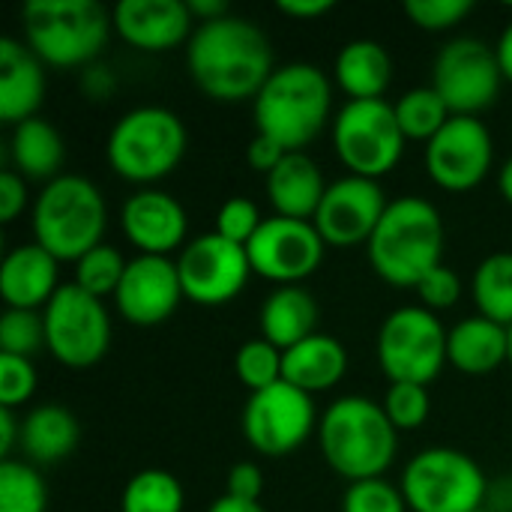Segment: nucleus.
Here are the masks:
<instances>
[{
  "label": "nucleus",
  "instance_id": "obj_1",
  "mask_svg": "<svg viewBox=\"0 0 512 512\" xmlns=\"http://www.w3.org/2000/svg\"><path fill=\"white\" fill-rule=\"evenodd\" d=\"M186 69L195 87L216 102H255L276 66L267 33L252 18L228 12L195 24L186 42Z\"/></svg>",
  "mask_w": 512,
  "mask_h": 512
},
{
  "label": "nucleus",
  "instance_id": "obj_2",
  "mask_svg": "<svg viewBox=\"0 0 512 512\" xmlns=\"http://www.w3.org/2000/svg\"><path fill=\"white\" fill-rule=\"evenodd\" d=\"M318 447L330 471L348 483L378 480L396 462L399 432L381 402L342 396L318 420Z\"/></svg>",
  "mask_w": 512,
  "mask_h": 512
},
{
  "label": "nucleus",
  "instance_id": "obj_3",
  "mask_svg": "<svg viewBox=\"0 0 512 512\" xmlns=\"http://www.w3.org/2000/svg\"><path fill=\"white\" fill-rule=\"evenodd\" d=\"M333 114V81L315 63L276 66L252 102L255 132L279 141L288 153H303Z\"/></svg>",
  "mask_w": 512,
  "mask_h": 512
},
{
  "label": "nucleus",
  "instance_id": "obj_4",
  "mask_svg": "<svg viewBox=\"0 0 512 512\" xmlns=\"http://www.w3.org/2000/svg\"><path fill=\"white\" fill-rule=\"evenodd\" d=\"M366 255L378 279L393 288H417L426 273L444 261V219L420 195L393 198L381 216Z\"/></svg>",
  "mask_w": 512,
  "mask_h": 512
},
{
  "label": "nucleus",
  "instance_id": "obj_5",
  "mask_svg": "<svg viewBox=\"0 0 512 512\" xmlns=\"http://www.w3.org/2000/svg\"><path fill=\"white\" fill-rule=\"evenodd\" d=\"M108 207L99 186L81 174H60L45 183L30 207L33 243L57 261H78L102 243Z\"/></svg>",
  "mask_w": 512,
  "mask_h": 512
},
{
  "label": "nucleus",
  "instance_id": "obj_6",
  "mask_svg": "<svg viewBox=\"0 0 512 512\" xmlns=\"http://www.w3.org/2000/svg\"><path fill=\"white\" fill-rule=\"evenodd\" d=\"M24 45L57 69L93 66L102 54L111 15L93 0H30L21 9Z\"/></svg>",
  "mask_w": 512,
  "mask_h": 512
},
{
  "label": "nucleus",
  "instance_id": "obj_7",
  "mask_svg": "<svg viewBox=\"0 0 512 512\" xmlns=\"http://www.w3.org/2000/svg\"><path fill=\"white\" fill-rule=\"evenodd\" d=\"M189 147L183 120L165 105H138L126 111L108 132V168L138 186L156 183L177 171Z\"/></svg>",
  "mask_w": 512,
  "mask_h": 512
},
{
  "label": "nucleus",
  "instance_id": "obj_8",
  "mask_svg": "<svg viewBox=\"0 0 512 512\" xmlns=\"http://www.w3.org/2000/svg\"><path fill=\"white\" fill-rule=\"evenodd\" d=\"M399 489L411 512H474L486 507L489 477L474 456L429 447L405 465Z\"/></svg>",
  "mask_w": 512,
  "mask_h": 512
},
{
  "label": "nucleus",
  "instance_id": "obj_9",
  "mask_svg": "<svg viewBox=\"0 0 512 512\" xmlns=\"http://www.w3.org/2000/svg\"><path fill=\"white\" fill-rule=\"evenodd\" d=\"M405 132L396 120V111L387 99H363L345 102L333 120V150L339 162L354 177L381 180L387 177L402 153Z\"/></svg>",
  "mask_w": 512,
  "mask_h": 512
},
{
  "label": "nucleus",
  "instance_id": "obj_10",
  "mask_svg": "<svg viewBox=\"0 0 512 512\" xmlns=\"http://www.w3.org/2000/svg\"><path fill=\"white\" fill-rule=\"evenodd\" d=\"M447 327L423 306L393 309L378 330V366L390 384L429 387L447 366Z\"/></svg>",
  "mask_w": 512,
  "mask_h": 512
},
{
  "label": "nucleus",
  "instance_id": "obj_11",
  "mask_svg": "<svg viewBox=\"0 0 512 512\" xmlns=\"http://www.w3.org/2000/svg\"><path fill=\"white\" fill-rule=\"evenodd\" d=\"M45 348L66 369H93L111 348V315L105 303L75 282L60 285L42 309Z\"/></svg>",
  "mask_w": 512,
  "mask_h": 512
},
{
  "label": "nucleus",
  "instance_id": "obj_12",
  "mask_svg": "<svg viewBox=\"0 0 512 512\" xmlns=\"http://www.w3.org/2000/svg\"><path fill=\"white\" fill-rule=\"evenodd\" d=\"M315 396L279 381L261 393H249L240 426L246 444L264 459H285L297 453L312 432H318Z\"/></svg>",
  "mask_w": 512,
  "mask_h": 512
},
{
  "label": "nucleus",
  "instance_id": "obj_13",
  "mask_svg": "<svg viewBox=\"0 0 512 512\" xmlns=\"http://www.w3.org/2000/svg\"><path fill=\"white\" fill-rule=\"evenodd\" d=\"M501 84L504 72L495 45L477 36H456L435 57L432 87L459 117H480V111L495 105Z\"/></svg>",
  "mask_w": 512,
  "mask_h": 512
},
{
  "label": "nucleus",
  "instance_id": "obj_14",
  "mask_svg": "<svg viewBox=\"0 0 512 512\" xmlns=\"http://www.w3.org/2000/svg\"><path fill=\"white\" fill-rule=\"evenodd\" d=\"M177 273L186 300L198 306H225L246 288L252 264L243 246L210 231L192 237L180 249Z\"/></svg>",
  "mask_w": 512,
  "mask_h": 512
},
{
  "label": "nucleus",
  "instance_id": "obj_15",
  "mask_svg": "<svg viewBox=\"0 0 512 512\" xmlns=\"http://www.w3.org/2000/svg\"><path fill=\"white\" fill-rule=\"evenodd\" d=\"M426 174L444 192L477 189L495 165V141L480 117L453 114L450 123L426 144Z\"/></svg>",
  "mask_w": 512,
  "mask_h": 512
},
{
  "label": "nucleus",
  "instance_id": "obj_16",
  "mask_svg": "<svg viewBox=\"0 0 512 512\" xmlns=\"http://www.w3.org/2000/svg\"><path fill=\"white\" fill-rule=\"evenodd\" d=\"M327 243L321 240L315 222L288 219V216H267L258 234L249 240L246 255L252 264V273L282 285H303L321 261H324Z\"/></svg>",
  "mask_w": 512,
  "mask_h": 512
},
{
  "label": "nucleus",
  "instance_id": "obj_17",
  "mask_svg": "<svg viewBox=\"0 0 512 512\" xmlns=\"http://www.w3.org/2000/svg\"><path fill=\"white\" fill-rule=\"evenodd\" d=\"M387 207H390V201L378 180L345 174L327 186L324 201L312 222L327 246L354 249V246H366L372 240Z\"/></svg>",
  "mask_w": 512,
  "mask_h": 512
},
{
  "label": "nucleus",
  "instance_id": "obj_18",
  "mask_svg": "<svg viewBox=\"0 0 512 512\" xmlns=\"http://www.w3.org/2000/svg\"><path fill=\"white\" fill-rule=\"evenodd\" d=\"M183 297L177 261L159 255H135L126 264L123 282L114 294L117 312L135 327H156L168 321Z\"/></svg>",
  "mask_w": 512,
  "mask_h": 512
},
{
  "label": "nucleus",
  "instance_id": "obj_19",
  "mask_svg": "<svg viewBox=\"0 0 512 512\" xmlns=\"http://www.w3.org/2000/svg\"><path fill=\"white\" fill-rule=\"evenodd\" d=\"M111 24L126 45L147 54L186 45L195 33L186 0H120L111 9Z\"/></svg>",
  "mask_w": 512,
  "mask_h": 512
},
{
  "label": "nucleus",
  "instance_id": "obj_20",
  "mask_svg": "<svg viewBox=\"0 0 512 512\" xmlns=\"http://www.w3.org/2000/svg\"><path fill=\"white\" fill-rule=\"evenodd\" d=\"M120 225L126 240L138 249V255L168 258L183 249L189 240V219L183 204L162 189H141L126 198L120 210Z\"/></svg>",
  "mask_w": 512,
  "mask_h": 512
},
{
  "label": "nucleus",
  "instance_id": "obj_21",
  "mask_svg": "<svg viewBox=\"0 0 512 512\" xmlns=\"http://www.w3.org/2000/svg\"><path fill=\"white\" fill-rule=\"evenodd\" d=\"M60 261L39 243H21L3 255L0 264V297L6 309L42 312L60 291Z\"/></svg>",
  "mask_w": 512,
  "mask_h": 512
},
{
  "label": "nucleus",
  "instance_id": "obj_22",
  "mask_svg": "<svg viewBox=\"0 0 512 512\" xmlns=\"http://www.w3.org/2000/svg\"><path fill=\"white\" fill-rule=\"evenodd\" d=\"M45 99V63L12 36L0 39V120L18 126L39 117Z\"/></svg>",
  "mask_w": 512,
  "mask_h": 512
},
{
  "label": "nucleus",
  "instance_id": "obj_23",
  "mask_svg": "<svg viewBox=\"0 0 512 512\" xmlns=\"http://www.w3.org/2000/svg\"><path fill=\"white\" fill-rule=\"evenodd\" d=\"M327 186L330 183L324 180L318 162L303 150V153H288L279 162V168L267 177V198L276 216L312 222L324 201Z\"/></svg>",
  "mask_w": 512,
  "mask_h": 512
},
{
  "label": "nucleus",
  "instance_id": "obj_24",
  "mask_svg": "<svg viewBox=\"0 0 512 512\" xmlns=\"http://www.w3.org/2000/svg\"><path fill=\"white\" fill-rule=\"evenodd\" d=\"M447 363L465 375H489L510 363V333L483 315L462 318L447 333Z\"/></svg>",
  "mask_w": 512,
  "mask_h": 512
},
{
  "label": "nucleus",
  "instance_id": "obj_25",
  "mask_svg": "<svg viewBox=\"0 0 512 512\" xmlns=\"http://www.w3.org/2000/svg\"><path fill=\"white\" fill-rule=\"evenodd\" d=\"M345 372L348 351L339 339L327 333H315L300 345L282 351V378L309 396L333 390L345 378Z\"/></svg>",
  "mask_w": 512,
  "mask_h": 512
},
{
  "label": "nucleus",
  "instance_id": "obj_26",
  "mask_svg": "<svg viewBox=\"0 0 512 512\" xmlns=\"http://www.w3.org/2000/svg\"><path fill=\"white\" fill-rule=\"evenodd\" d=\"M261 339L288 351L303 339L315 336L318 327V300L303 285H282L270 291L258 309Z\"/></svg>",
  "mask_w": 512,
  "mask_h": 512
},
{
  "label": "nucleus",
  "instance_id": "obj_27",
  "mask_svg": "<svg viewBox=\"0 0 512 512\" xmlns=\"http://www.w3.org/2000/svg\"><path fill=\"white\" fill-rule=\"evenodd\" d=\"M81 426L75 414L57 402L30 408L21 420V453L30 465H57L75 453Z\"/></svg>",
  "mask_w": 512,
  "mask_h": 512
},
{
  "label": "nucleus",
  "instance_id": "obj_28",
  "mask_svg": "<svg viewBox=\"0 0 512 512\" xmlns=\"http://www.w3.org/2000/svg\"><path fill=\"white\" fill-rule=\"evenodd\" d=\"M333 75H336L339 90L351 102L384 99L393 81V57L387 45H381L378 39H351L336 54Z\"/></svg>",
  "mask_w": 512,
  "mask_h": 512
},
{
  "label": "nucleus",
  "instance_id": "obj_29",
  "mask_svg": "<svg viewBox=\"0 0 512 512\" xmlns=\"http://www.w3.org/2000/svg\"><path fill=\"white\" fill-rule=\"evenodd\" d=\"M9 159H12V171H18L24 180H57L66 162V147L60 132L42 120V117H30L18 126H12L9 135Z\"/></svg>",
  "mask_w": 512,
  "mask_h": 512
},
{
  "label": "nucleus",
  "instance_id": "obj_30",
  "mask_svg": "<svg viewBox=\"0 0 512 512\" xmlns=\"http://www.w3.org/2000/svg\"><path fill=\"white\" fill-rule=\"evenodd\" d=\"M471 297L477 315L512 327V252L486 255L471 276Z\"/></svg>",
  "mask_w": 512,
  "mask_h": 512
},
{
  "label": "nucleus",
  "instance_id": "obj_31",
  "mask_svg": "<svg viewBox=\"0 0 512 512\" xmlns=\"http://www.w3.org/2000/svg\"><path fill=\"white\" fill-rule=\"evenodd\" d=\"M180 480L162 468H144L129 477L120 495V512H183Z\"/></svg>",
  "mask_w": 512,
  "mask_h": 512
},
{
  "label": "nucleus",
  "instance_id": "obj_32",
  "mask_svg": "<svg viewBox=\"0 0 512 512\" xmlns=\"http://www.w3.org/2000/svg\"><path fill=\"white\" fill-rule=\"evenodd\" d=\"M396 120L405 132L408 141H432L453 117V111L447 108V102L441 99V93L432 84L414 87L408 93L399 96V102H393Z\"/></svg>",
  "mask_w": 512,
  "mask_h": 512
},
{
  "label": "nucleus",
  "instance_id": "obj_33",
  "mask_svg": "<svg viewBox=\"0 0 512 512\" xmlns=\"http://www.w3.org/2000/svg\"><path fill=\"white\" fill-rule=\"evenodd\" d=\"M0 512H48V486L27 459L0 462Z\"/></svg>",
  "mask_w": 512,
  "mask_h": 512
},
{
  "label": "nucleus",
  "instance_id": "obj_34",
  "mask_svg": "<svg viewBox=\"0 0 512 512\" xmlns=\"http://www.w3.org/2000/svg\"><path fill=\"white\" fill-rule=\"evenodd\" d=\"M126 264L129 261L120 255V249H114L111 243H99L75 261V285L99 300L114 297L123 282Z\"/></svg>",
  "mask_w": 512,
  "mask_h": 512
},
{
  "label": "nucleus",
  "instance_id": "obj_35",
  "mask_svg": "<svg viewBox=\"0 0 512 512\" xmlns=\"http://www.w3.org/2000/svg\"><path fill=\"white\" fill-rule=\"evenodd\" d=\"M234 372L249 393H261V390L285 381L282 378V351L261 336L249 339L234 354Z\"/></svg>",
  "mask_w": 512,
  "mask_h": 512
},
{
  "label": "nucleus",
  "instance_id": "obj_36",
  "mask_svg": "<svg viewBox=\"0 0 512 512\" xmlns=\"http://www.w3.org/2000/svg\"><path fill=\"white\" fill-rule=\"evenodd\" d=\"M45 345V321L42 312L6 309L0 318V354L30 357Z\"/></svg>",
  "mask_w": 512,
  "mask_h": 512
},
{
  "label": "nucleus",
  "instance_id": "obj_37",
  "mask_svg": "<svg viewBox=\"0 0 512 512\" xmlns=\"http://www.w3.org/2000/svg\"><path fill=\"white\" fill-rule=\"evenodd\" d=\"M381 405L390 423L396 426V432H411L429 420L432 396H429V387L423 384H390Z\"/></svg>",
  "mask_w": 512,
  "mask_h": 512
},
{
  "label": "nucleus",
  "instance_id": "obj_38",
  "mask_svg": "<svg viewBox=\"0 0 512 512\" xmlns=\"http://www.w3.org/2000/svg\"><path fill=\"white\" fill-rule=\"evenodd\" d=\"M342 512H411L408 501L399 486L387 483L384 477L378 480H360L348 483L345 498H342Z\"/></svg>",
  "mask_w": 512,
  "mask_h": 512
},
{
  "label": "nucleus",
  "instance_id": "obj_39",
  "mask_svg": "<svg viewBox=\"0 0 512 512\" xmlns=\"http://www.w3.org/2000/svg\"><path fill=\"white\" fill-rule=\"evenodd\" d=\"M402 12L420 30L444 33V30H453L456 24H462L474 12V3L471 0H405Z\"/></svg>",
  "mask_w": 512,
  "mask_h": 512
},
{
  "label": "nucleus",
  "instance_id": "obj_40",
  "mask_svg": "<svg viewBox=\"0 0 512 512\" xmlns=\"http://www.w3.org/2000/svg\"><path fill=\"white\" fill-rule=\"evenodd\" d=\"M264 219L267 216H261V210H258V204L252 201V198H243V195H234V198H228L222 207H219V213H216V234L219 237H225V240H231V243H237V246H249V240L258 234V228L264 225Z\"/></svg>",
  "mask_w": 512,
  "mask_h": 512
},
{
  "label": "nucleus",
  "instance_id": "obj_41",
  "mask_svg": "<svg viewBox=\"0 0 512 512\" xmlns=\"http://www.w3.org/2000/svg\"><path fill=\"white\" fill-rule=\"evenodd\" d=\"M39 375L30 357L0 354V408H21L33 399Z\"/></svg>",
  "mask_w": 512,
  "mask_h": 512
},
{
  "label": "nucleus",
  "instance_id": "obj_42",
  "mask_svg": "<svg viewBox=\"0 0 512 512\" xmlns=\"http://www.w3.org/2000/svg\"><path fill=\"white\" fill-rule=\"evenodd\" d=\"M414 291L420 297V306L438 315V312L453 309L462 300V279H459L456 270H450L447 264H441L432 273H426Z\"/></svg>",
  "mask_w": 512,
  "mask_h": 512
},
{
  "label": "nucleus",
  "instance_id": "obj_43",
  "mask_svg": "<svg viewBox=\"0 0 512 512\" xmlns=\"http://www.w3.org/2000/svg\"><path fill=\"white\" fill-rule=\"evenodd\" d=\"M225 495L240 498V501H258L264 495V471L255 462H237L228 471V483H225Z\"/></svg>",
  "mask_w": 512,
  "mask_h": 512
},
{
  "label": "nucleus",
  "instance_id": "obj_44",
  "mask_svg": "<svg viewBox=\"0 0 512 512\" xmlns=\"http://www.w3.org/2000/svg\"><path fill=\"white\" fill-rule=\"evenodd\" d=\"M27 180L18 174V171H12V168H6L3 174H0V219L9 225V222H15L21 213H24V207H27Z\"/></svg>",
  "mask_w": 512,
  "mask_h": 512
},
{
  "label": "nucleus",
  "instance_id": "obj_45",
  "mask_svg": "<svg viewBox=\"0 0 512 512\" xmlns=\"http://www.w3.org/2000/svg\"><path fill=\"white\" fill-rule=\"evenodd\" d=\"M288 156V150L279 144V141H273V138H267V135H261V132H255V138L249 141V150H246V159H249V168L255 171V174H264V177H270L276 168H279V162Z\"/></svg>",
  "mask_w": 512,
  "mask_h": 512
},
{
  "label": "nucleus",
  "instance_id": "obj_46",
  "mask_svg": "<svg viewBox=\"0 0 512 512\" xmlns=\"http://www.w3.org/2000/svg\"><path fill=\"white\" fill-rule=\"evenodd\" d=\"M333 0H279L276 9L288 18H297V21H306V18H321L327 12H333Z\"/></svg>",
  "mask_w": 512,
  "mask_h": 512
},
{
  "label": "nucleus",
  "instance_id": "obj_47",
  "mask_svg": "<svg viewBox=\"0 0 512 512\" xmlns=\"http://www.w3.org/2000/svg\"><path fill=\"white\" fill-rule=\"evenodd\" d=\"M81 84H84V93H87L90 99H108V93L114 90V75H111V69H108V66L93 63V66H87V69H84Z\"/></svg>",
  "mask_w": 512,
  "mask_h": 512
},
{
  "label": "nucleus",
  "instance_id": "obj_48",
  "mask_svg": "<svg viewBox=\"0 0 512 512\" xmlns=\"http://www.w3.org/2000/svg\"><path fill=\"white\" fill-rule=\"evenodd\" d=\"M15 447H21V420H15L12 408H0V456L15 459Z\"/></svg>",
  "mask_w": 512,
  "mask_h": 512
},
{
  "label": "nucleus",
  "instance_id": "obj_49",
  "mask_svg": "<svg viewBox=\"0 0 512 512\" xmlns=\"http://www.w3.org/2000/svg\"><path fill=\"white\" fill-rule=\"evenodd\" d=\"M486 507L495 512H512V477H501L498 483H489Z\"/></svg>",
  "mask_w": 512,
  "mask_h": 512
},
{
  "label": "nucleus",
  "instance_id": "obj_50",
  "mask_svg": "<svg viewBox=\"0 0 512 512\" xmlns=\"http://www.w3.org/2000/svg\"><path fill=\"white\" fill-rule=\"evenodd\" d=\"M189 12L195 18V24H204V21H216L222 15H228V3L225 0H189Z\"/></svg>",
  "mask_w": 512,
  "mask_h": 512
},
{
  "label": "nucleus",
  "instance_id": "obj_51",
  "mask_svg": "<svg viewBox=\"0 0 512 512\" xmlns=\"http://www.w3.org/2000/svg\"><path fill=\"white\" fill-rule=\"evenodd\" d=\"M495 54H498L501 72H504V81H512V21L504 27V33L498 36V42H495Z\"/></svg>",
  "mask_w": 512,
  "mask_h": 512
},
{
  "label": "nucleus",
  "instance_id": "obj_52",
  "mask_svg": "<svg viewBox=\"0 0 512 512\" xmlns=\"http://www.w3.org/2000/svg\"><path fill=\"white\" fill-rule=\"evenodd\" d=\"M207 512H267L258 501H240V498H231V495H222L216 498Z\"/></svg>",
  "mask_w": 512,
  "mask_h": 512
},
{
  "label": "nucleus",
  "instance_id": "obj_53",
  "mask_svg": "<svg viewBox=\"0 0 512 512\" xmlns=\"http://www.w3.org/2000/svg\"><path fill=\"white\" fill-rule=\"evenodd\" d=\"M498 189H501L504 201L512 207V156L504 162V168H501V174H498Z\"/></svg>",
  "mask_w": 512,
  "mask_h": 512
},
{
  "label": "nucleus",
  "instance_id": "obj_54",
  "mask_svg": "<svg viewBox=\"0 0 512 512\" xmlns=\"http://www.w3.org/2000/svg\"><path fill=\"white\" fill-rule=\"evenodd\" d=\"M507 333H510V366H512V327H507Z\"/></svg>",
  "mask_w": 512,
  "mask_h": 512
},
{
  "label": "nucleus",
  "instance_id": "obj_55",
  "mask_svg": "<svg viewBox=\"0 0 512 512\" xmlns=\"http://www.w3.org/2000/svg\"><path fill=\"white\" fill-rule=\"evenodd\" d=\"M474 512H495V510H489V507H480V510H474Z\"/></svg>",
  "mask_w": 512,
  "mask_h": 512
}]
</instances>
